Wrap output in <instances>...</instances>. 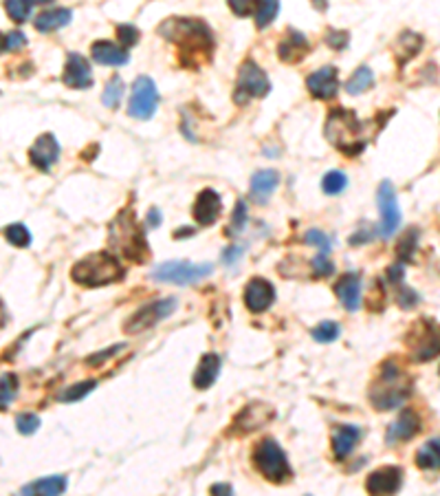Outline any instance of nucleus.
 <instances>
[{
  "instance_id": "obj_1",
  "label": "nucleus",
  "mask_w": 440,
  "mask_h": 496,
  "mask_svg": "<svg viewBox=\"0 0 440 496\" xmlns=\"http://www.w3.org/2000/svg\"><path fill=\"white\" fill-rule=\"evenodd\" d=\"M159 33L178 44L181 62L185 66H198L210 60L214 49V36L205 22L196 18H170L159 27Z\"/></svg>"
},
{
  "instance_id": "obj_2",
  "label": "nucleus",
  "mask_w": 440,
  "mask_h": 496,
  "mask_svg": "<svg viewBox=\"0 0 440 496\" xmlns=\"http://www.w3.org/2000/svg\"><path fill=\"white\" fill-rule=\"evenodd\" d=\"M326 139L343 150L345 154H357L365 148V124L348 108H335L326 120Z\"/></svg>"
},
{
  "instance_id": "obj_3",
  "label": "nucleus",
  "mask_w": 440,
  "mask_h": 496,
  "mask_svg": "<svg viewBox=\"0 0 440 496\" xmlns=\"http://www.w3.org/2000/svg\"><path fill=\"white\" fill-rule=\"evenodd\" d=\"M409 391L412 381L405 377V373L395 362H385L379 379L370 389V401L377 411H395L409 397Z\"/></svg>"
},
{
  "instance_id": "obj_4",
  "label": "nucleus",
  "mask_w": 440,
  "mask_h": 496,
  "mask_svg": "<svg viewBox=\"0 0 440 496\" xmlns=\"http://www.w3.org/2000/svg\"><path fill=\"white\" fill-rule=\"evenodd\" d=\"M73 280L86 287H104L110 283H117L124 278V267L119 265L117 256H112L110 252H97V254H88L80 263H75Z\"/></svg>"
},
{
  "instance_id": "obj_5",
  "label": "nucleus",
  "mask_w": 440,
  "mask_h": 496,
  "mask_svg": "<svg viewBox=\"0 0 440 496\" xmlns=\"http://www.w3.org/2000/svg\"><path fill=\"white\" fill-rule=\"evenodd\" d=\"M110 245H114L126 258L134 263H144L148 258L150 250L144 238V232L139 230V225H136L134 212L124 210L110 223Z\"/></svg>"
},
{
  "instance_id": "obj_6",
  "label": "nucleus",
  "mask_w": 440,
  "mask_h": 496,
  "mask_svg": "<svg viewBox=\"0 0 440 496\" xmlns=\"http://www.w3.org/2000/svg\"><path fill=\"white\" fill-rule=\"evenodd\" d=\"M253 463L273 483H284L293 477V470L286 461L284 450L273 439H262L253 450Z\"/></svg>"
},
{
  "instance_id": "obj_7",
  "label": "nucleus",
  "mask_w": 440,
  "mask_h": 496,
  "mask_svg": "<svg viewBox=\"0 0 440 496\" xmlns=\"http://www.w3.org/2000/svg\"><path fill=\"white\" fill-rule=\"evenodd\" d=\"M414 362H427L440 355V324L429 318H421L407 337Z\"/></svg>"
},
{
  "instance_id": "obj_8",
  "label": "nucleus",
  "mask_w": 440,
  "mask_h": 496,
  "mask_svg": "<svg viewBox=\"0 0 440 496\" xmlns=\"http://www.w3.org/2000/svg\"><path fill=\"white\" fill-rule=\"evenodd\" d=\"M214 272V267L210 263L205 265H194L188 260H172L163 263L152 269V278L161 283H176V285H192L203 280L205 276H210Z\"/></svg>"
},
{
  "instance_id": "obj_9",
  "label": "nucleus",
  "mask_w": 440,
  "mask_h": 496,
  "mask_svg": "<svg viewBox=\"0 0 440 496\" xmlns=\"http://www.w3.org/2000/svg\"><path fill=\"white\" fill-rule=\"evenodd\" d=\"M271 91V84L269 78L264 75V71L256 62H242L240 71H238V84H236V95L234 100L238 104L249 102L251 97H264Z\"/></svg>"
},
{
  "instance_id": "obj_10",
  "label": "nucleus",
  "mask_w": 440,
  "mask_h": 496,
  "mask_svg": "<svg viewBox=\"0 0 440 496\" xmlns=\"http://www.w3.org/2000/svg\"><path fill=\"white\" fill-rule=\"evenodd\" d=\"M156 106H159V93H156L154 82L146 75L136 78V82L132 86L128 112L136 120H150L156 112Z\"/></svg>"
},
{
  "instance_id": "obj_11",
  "label": "nucleus",
  "mask_w": 440,
  "mask_h": 496,
  "mask_svg": "<svg viewBox=\"0 0 440 496\" xmlns=\"http://www.w3.org/2000/svg\"><path fill=\"white\" fill-rule=\"evenodd\" d=\"M176 309V300L174 298H163V300H154V302H148L146 307L139 309L130 322L124 327L126 333H141L154 324H159L163 318H168V315H172Z\"/></svg>"
},
{
  "instance_id": "obj_12",
  "label": "nucleus",
  "mask_w": 440,
  "mask_h": 496,
  "mask_svg": "<svg viewBox=\"0 0 440 496\" xmlns=\"http://www.w3.org/2000/svg\"><path fill=\"white\" fill-rule=\"evenodd\" d=\"M377 203H379V210H381V236L390 238L392 234L397 232L399 223H401V210H399V203H397V192H395V186H392L390 181H383L379 186Z\"/></svg>"
},
{
  "instance_id": "obj_13",
  "label": "nucleus",
  "mask_w": 440,
  "mask_h": 496,
  "mask_svg": "<svg viewBox=\"0 0 440 496\" xmlns=\"http://www.w3.org/2000/svg\"><path fill=\"white\" fill-rule=\"evenodd\" d=\"M403 483V470L397 465H383L375 470L365 481L370 496H395Z\"/></svg>"
},
{
  "instance_id": "obj_14",
  "label": "nucleus",
  "mask_w": 440,
  "mask_h": 496,
  "mask_svg": "<svg viewBox=\"0 0 440 496\" xmlns=\"http://www.w3.org/2000/svg\"><path fill=\"white\" fill-rule=\"evenodd\" d=\"M275 417V411L271 408L269 403H249L242 408V413L236 417L234 426H236V433L245 435L251 431H258V428L267 426L271 419Z\"/></svg>"
},
{
  "instance_id": "obj_15",
  "label": "nucleus",
  "mask_w": 440,
  "mask_h": 496,
  "mask_svg": "<svg viewBox=\"0 0 440 496\" xmlns=\"http://www.w3.org/2000/svg\"><path fill=\"white\" fill-rule=\"evenodd\" d=\"M58 157H60V144L58 139L53 137L51 132H46V134H40V137L36 139V144L29 148V159L36 168L40 170H51V166L58 162Z\"/></svg>"
},
{
  "instance_id": "obj_16",
  "label": "nucleus",
  "mask_w": 440,
  "mask_h": 496,
  "mask_svg": "<svg viewBox=\"0 0 440 496\" xmlns=\"http://www.w3.org/2000/svg\"><path fill=\"white\" fill-rule=\"evenodd\" d=\"M273 300H275V291H273V285L269 280H264V278L249 280V285L245 289V305L249 311L262 313L271 307Z\"/></svg>"
},
{
  "instance_id": "obj_17",
  "label": "nucleus",
  "mask_w": 440,
  "mask_h": 496,
  "mask_svg": "<svg viewBox=\"0 0 440 496\" xmlns=\"http://www.w3.org/2000/svg\"><path fill=\"white\" fill-rule=\"evenodd\" d=\"M306 86L317 100H333L337 95V91H339L337 69H335V66H323V69L308 75Z\"/></svg>"
},
{
  "instance_id": "obj_18",
  "label": "nucleus",
  "mask_w": 440,
  "mask_h": 496,
  "mask_svg": "<svg viewBox=\"0 0 440 496\" xmlns=\"http://www.w3.org/2000/svg\"><path fill=\"white\" fill-rule=\"evenodd\" d=\"M220 210H222V201L218 196L216 190H203L194 203V218L198 225H203V228H210V225H214L220 216Z\"/></svg>"
},
{
  "instance_id": "obj_19",
  "label": "nucleus",
  "mask_w": 440,
  "mask_h": 496,
  "mask_svg": "<svg viewBox=\"0 0 440 496\" xmlns=\"http://www.w3.org/2000/svg\"><path fill=\"white\" fill-rule=\"evenodd\" d=\"M62 80H64L66 86H71V88H88V86H92V73H90V64L86 62V58H82L80 53H68Z\"/></svg>"
},
{
  "instance_id": "obj_20",
  "label": "nucleus",
  "mask_w": 440,
  "mask_h": 496,
  "mask_svg": "<svg viewBox=\"0 0 440 496\" xmlns=\"http://www.w3.org/2000/svg\"><path fill=\"white\" fill-rule=\"evenodd\" d=\"M419 431H421V417L416 415L414 411L405 408V411H401V415L397 417V421L387 428L385 441L390 445H395L399 441H407V439L416 437V435H419Z\"/></svg>"
},
{
  "instance_id": "obj_21",
  "label": "nucleus",
  "mask_w": 440,
  "mask_h": 496,
  "mask_svg": "<svg viewBox=\"0 0 440 496\" xmlns=\"http://www.w3.org/2000/svg\"><path fill=\"white\" fill-rule=\"evenodd\" d=\"M335 291L341 300V305L348 309V311H357L361 305V276L350 272V274H343L339 278V283L335 285Z\"/></svg>"
},
{
  "instance_id": "obj_22",
  "label": "nucleus",
  "mask_w": 440,
  "mask_h": 496,
  "mask_svg": "<svg viewBox=\"0 0 440 496\" xmlns=\"http://www.w3.org/2000/svg\"><path fill=\"white\" fill-rule=\"evenodd\" d=\"M311 49V44L306 40L304 33H299L295 29H289L286 31V38L280 42V47H277V53H280V58L284 62H299Z\"/></svg>"
},
{
  "instance_id": "obj_23",
  "label": "nucleus",
  "mask_w": 440,
  "mask_h": 496,
  "mask_svg": "<svg viewBox=\"0 0 440 496\" xmlns=\"http://www.w3.org/2000/svg\"><path fill=\"white\" fill-rule=\"evenodd\" d=\"M361 439V428L357 426H339L333 433V453L337 459H345L348 457L355 445Z\"/></svg>"
},
{
  "instance_id": "obj_24",
  "label": "nucleus",
  "mask_w": 440,
  "mask_h": 496,
  "mask_svg": "<svg viewBox=\"0 0 440 496\" xmlns=\"http://www.w3.org/2000/svg\"><path fill=\"white\" fill-rule=\"evenodd\" d=\"M280 184V172L277 170H260L251 179V196L256 203H267L271 192Z\"/></svg>"
},
{
  "instance_id": "obj_25",
  "label": "nucleus",
  "mask_w": 440,
  "mask_h": 496,
  "mask_svg": "<svg viewBox=\"0 0 440 496\" xmlns=\"http://www.w3.org/2000/svg\"><path fill=\"white\" fill-rule=\"evenodd\" d=\"M90 53H92V60L100 62V64H108V66H122L128 62V51L117 47V44L112 42H95L90 47Z\"/></svg>"
},
{
  "instance_id": "obj_26",
  "label": "nucleus",
  "mask_w": 440,
  "mask_h": 496,
  "mask_svg": "<svg viewBox=\"0 0 440 496\" xmlns=\"http://www.w3.org/2000/svg\"><path fill=\"white\" fill-rule=\"evenodd\" d=\"M218 373H220V357L216 353L203 355L200 364H198V369L194 373V386L200 389V391L210 389L214 381H216Z\"/></svg>"
},
{
  "instance_id": "obj_27",
  "label": "nucleus",
  "mask_w": 440,
  "mask_h": 496,
  "mask_svg": "<svg viewBox=\"0 0 440 496\" xmlns=\"http://www.w3.org/2000/svg\"><path fill=\"white\" fill-rule=\"evenodd\" d=\"M66 490V477H46L38 479L20 490V496H60Z\"/></svg>"
},
{
  "instance_id": "obj_28",
  "label": "nucleus",
  "mask_w": 440,
  "mask_h": 496,
  "mask_svg": "<svg viewBox=\"0 0 440 496\" xmlns=\"http://www.w3.org/2000/svg\"><path fill=\"white\" fill-rule=\"evenodd\" d=\"M73 18V11L66 9V7H55V9H46L36 18V29L44 31V33H51L64 25H68Z\"/></svg>"
},
{
  "instance_id": "obj_29",
  "label": "nucleus",
  "mask_w": 440,
  "mask_h": 496,
  "mask_svg": "<svg viewBox=\"0 0 440 496\" xmlns=\"http://www.w3.org/2000/svg\"><path fill=\"white\" fill-rule=\"evenodd\" d=\"M416 465L421 470H440V437L423 443V448L416 453Z\"/></svg>"
},
{
  "instance_id": "obj_30",
  "label": "nucleus",
  "mask_w": 440,
  "mask_h": 496,
  "mask_svg": "<svg viewBox=\"0 0 440 496\" xmlns=\"http://www.w3.org/2000/svg\"><path fill=\"white\" fill-rule=\"evenodd\" d=\"M375 84V73L367 69V66H359V69L353 73V78L345 82V91L350 95H359L363 91H367L370 86Z\"/></svg>"
},
{
  "instance_id": "obj_31",
  "label": "nucleus",
  "mask_w": 440,
  "mask_h": 496,
  "mask_svg": "<svg viewBox=\"0 0 440 496\" xmlns=\"http://www.w3.org/2000/svg\"><path fill=\"white\" fill-rule=\"evenodd\" d=\"M122 97H124V82H122L119 75H114V78L108 80V84H106V88H104L102 102H104L108 108H117L119 102H122Z\"/></svg>"
},
{
  "instance_id": "obj_32",
  "label": "nucleus",
  "mask_w": 440,
  "mask_h": 496,
  "mask_svg": "<svg viewBox=\"0 0 440 496\" xmlns=\"http://www.w3.org/2000/svg\"><path fill=\"white\" fill-rule=\"evenodd\" d=\"M16 393H18V377L14 373L0 377V411H5L16 399Z\"/></svg>"
},
{
  "instance_id": "obj_33",
  "label": "nucleus",
  "mask_w": 440,
  "mask_h": 496,
  "mask_svg": "<svg viewBox=\"0 0 440 496\" xmlns=\"http://www.w3.org/2000/svg\"><path fill=\"white\" fill-rule=\"evenodd\" d=\"M95 386H97L95 379L80 381V384H73V386H68L66 391H62V393H60V401H77V399L86 397Z\"/></svg>"
},
{
  "instance_id": "obj_34",
  "label": "nucleus",
  "mask_w": 440,
  "mask_h": 496,
  "mask_svg": "<svg viewBox=\"0 0 440 496\" xmlns=\"http://www.w3.org/2000/svg\"><path fill=\"white\" fill-rule=\"evenodd\" d=\"M345 186H348V179L339 170H333L321 179V190L326 194H339L341 190H345Z\"/></svg>"
},
{
  "instance_id": "obj_35",
  "label": "nucleus",
  "mask_w": 440,
  "mask_h": 496,
  "mask_svg": "<svg viewBox=\"0 0 440 496\" xmlns=\"http://www.w3.org/2000/svg\"><path fill=\"white\" fill-rule=\"evenodd\" d=\"M277 11H280V5L271 3V0L256 5V25H258L260 29H264L267 25H271V22H273V18L277 16Z\"/></svg>"
},
{
  "instance_id": "obj_36",
  "label": "nucleus",
  "mask_w": 440,
  "mask_h": 496,
  "mask_svg": "<svg viewBox=\"0 0 440 496\" xmlns=\"http://www.w3.org/2000/svg\"><path fill=\"white\" fill-rule=\"evenodd\" d=\"M5 236H7V241H9L11 245H16V247H27V245L31 243V234H29V230H27L22 223L9 225V228L5 230Z\"/></svg>"
},
{
  "instance_id": "obj_37",
  "label": "nucleus",
  "mask_w": 440,
  "mask_h": 496,
  "mask_svg": "<svg viewBox=\"0 0 440 496\" xmlns=\"http://www.w3.org/2000/svg\"><path fill=\"white\" fill-rule=\"evenodd\" d=\"M311 335L315 337L317 342H333V340H337V337H339V324L326 320V322L317 324Z\"/></svg>"
},
{
  "instance_id": "obj_38",
  "label": "nucleus",
  "mask_w": 440,
  "mask_h": 496,
  "mask_svg": "<svg viewBox=\"0 0 440 496\" xmlns=\"http://www.w3.org/2000/svg\"><path fill=\"white\" fill-rule=\"evenodd\" d=\"M7 14L11 16V20L16 22H27V18L31 16V9H33V3H22V0H9V3L5 5Z\"/></svg>"
},
{
  "instance_id": "obj_39",
  "label": "nucleus",
  "mask_w": 440,
  "mask_h": 496,
  "mask_svg": "<svg viewBox=\"0 0 440 496\" xmlns=\"http://www.w3.org/2000/svg\"><path fill=\"white\" fill-rule=\"evenodd\" d=\"M16 426H18L20 435H33L40 428V417L33 415V413H22V415L16 417Z\"/></svg>"
},
{
  "instance_id": "obj_40",
  "label": "nucleus",
  "mask_w": 440,
  "mask_h": 496,
  "mask_svg": "<svg viewBox=\"0 0 440 496\" xmlns=\"http://www.w3.org/2000/svg\"><path fill=\"white\" fill-rule=\"evenodd\" d=\"M245 223H247V206L245 201H238L236 208H234V216H231V225H229V234H240L245 230Z\"/></svg>"
},
{
  "instance_id": "obj_41",
  "label": "nucleus",
  "mask_w": 440,
  "mask_h": 496,
  "mask_svg": "<svg viewBox=\"0 0 440 496\" xmlns=\"http://www.w3.org/2000/svg\"><path fill=\"white\" fill-rule=\"evenodd\" d=\"M416 238H419V232H416V230H407V234L401 238V243H399V256L403 260H409L414 256L412 250L416 247Z\"/></svg>"
},
{
  "instance_id": "obj_42",
  "label": "nucleus",
  "mask_w": 440,
  "mask_h": 496,
  "mask_svg": "<svg viewBox=\"0 0 440 496\" xmlns=\"http://www.w3.org/2000/svg\"><path fill=\"white\" fill-rule=\"evenodd\" d=\"M333 272H335V265L326 258V254H319V256L313 258V274H315L317 278H326V276H331Z\"/></svg>"
},
{
  "instance_id": "obj_43",
  "label": "nucleus",
  "mask_w": 440,
  "mask_h": 496,
  "mask_svg": "<svg viewBox=\"0 0 440 496\" xmlns=\"http://www.w3.org/2000/svg\"><path fill=\"white\" fill-rule=\"evenodd\" d=\"M306 243L308 245H317L319 250H321V254H328L331 252V238L323 234V232H319V230H311L306 234Z\"/></svg>"
},
{
  "instance_id": "obj_44",
  "label": "nucleus",
  "mask_w": 440,
  "mask_h": 496,
  "mask_svg": "<svg viewBox=\"0 0 440 496\" xmlns=\"http://www.w3.org/2000/svg\"><path fill=\"white\" fill-rule=\"evenodd\" d=\"M27 44V36L22 31H11L5 36V51H18Z\"/></svg>"
},
{
  "instance_id": "obj_45",
  "label": "nucleus",
  "mask_w": 440,
  "mask_h": 496,
  "mask_svg": "<svg viewBox=\"0 0 440 496\" xmlns=\"http://www.w3.org/2000/svg\"><path fill=\"white\" fill-rule=\"evenodd\" d=\"M326 44L333 49H343L348 44V31H337V29H328L326 33Z\"/></svg>"
},
{
  "instance_id": "obj_46",
  "label": "nucleus",
  "mask_w": 440,
  "mask_h": 496,
  "mask_svg": "<svg viewBox=\"0 0 440 496\" xmlns=\"http://www.w3.org/2000/svg\"><path fill=\"white\" fill-rule=\"evenodd\" d=\"M117 36H119V40L126 44V47H130V44H136V40H139V31L132 25H119L117 27Z\"/></svg>"
},
{
  "instance_id": "obj_47",
  "label": "nucleus",
  "mask_w": 440,
  "mask_h": 496,
  "mask_svg": "<svg viewBox=\"0 0 440 496\" xmlns=\"http://www.w3.org/2000/svg\"><path fill=\"white\" fill-rule=\"evenodd\" d=\"M124 349V344H114V347H110V349H106V351H102V353H97V355H92V357H88L86 359V364H90V366H100L102 362H106V359L112 355V353H119Z\"/></svg>"
},
{
  "instance_id": "obj_48",
  "label": "nucleus",
  "mask_w": 440,
  "mask_h": 496,
  "mask_svg": "<svg viewBox=\"0 0 440 496\" xmlns=\"http://www.w3.org/2000/svg\"><path fill=\"white\" fill-rule=\"evenodd\" d=\"M416 302H419V296H416L412 289H407V287H401V294H399V305H401L403 309H412V307H416Z\"/></svg>"
},
{
  "instance_id": "obj_49",
  "label": "nucleus",
  "mask_w": 440,
  "mask_h": 496,
  "mask_svg": "<svg viewBox=\"0 0 440 496\" xmlns=\"http://www.w3.org/2000/svg\"><path fill=\"white\" fill-rule=\"evenodd\" d=\"M231 11L238 14V16H249V14H256V5L253 3H229Z\"/></svg>"
},
{
  "instance_id": "obj_50",
  "label": "nucleus",
  "mask_w": 440,
  "mask_h": 496,
  "mask_svg": "<svg viewBox=\"0 0 440 496\" xmlns=\"http://www.w3.org/2000/svg\"><path fill=\"white\" fill-rule=\"evenodd\" d=\"M210 492H212V496H234V490H231V485H227V483H214Z\"/></svg>"
},
{
  "instance_id": "obj_51",
  "label": "nucleus",
  "mask_w": 440,
  "mask_h": 496,
  "mask_svg": "<svg viewBox=\"0 0 440 496\" xmlns=\"http://www.w3.org/2000/svg\"><path fill=\"white\" fill-rule=\"evenodd\" d=\"M387 276H390V280H392V283L401 285V280H403V265H392V267H390V272H387Z\"/></svg>"
},
{
  "instance_id": "obj_52",
  "label": "nucleus",
  "mask_w": 440,
  "mask_h": 496,
  "mask_svg": "<svg viewBox=\"0 0 440 496\" xmlns=\"http://www.w3.org/2000/svg\"><path fill=\"white\" fill-rule=\"evenodd\" d=\"M240 254H242V250H238V247H229V250L222 254V260L225 263H234L236 258H240Z\"/></svg>"
},
{
  "instance_id": "obj_53",
  "label": "nucleus",
  "mask_w": 440,
  "mask_h": 496,
  "mask_svg": "<svg viewBox=\"0 0 440 496\" xmlns=\"http://www.w3.org/2000/svg\"><path fill=\"white\" fill-rule=\"evenodd\" d=\"M148 223H150V228H159V225H161V214H159V210H156V208H152V210H150V214H148Z\"/></svg>"
},
{
  "instance_id": "obj_54",
  "label": "nucleus",
  "mask_w": 440,
  "mask_h": 496,
  "mask_svg": "<svg viewBox=\"0 0 440 496\" xmlns=\"http://www.w3.org/2000/svg\"><path fill=\"white\" fill-rule=\"evenodd\" d=\"M190 234H192V230L188 228V230H178V232H176L174 236H176V238H181V236H190Z\"/></svg>"
},
{
  "instance_id": "obj_55",
  "label": "nucleus",
  "mask_w": 440,
  "mask_h": 496,
  "mask_svg": "<svg viewBox=\"0 0 440 496\" xmlns=\"http://www.w3.org/2000/svg\"><path fill=\"white\" fill-rule=\"evenodd\" d=\"M0 51H5V36L0 33Z\"/></svg>"
}]
</instances>
